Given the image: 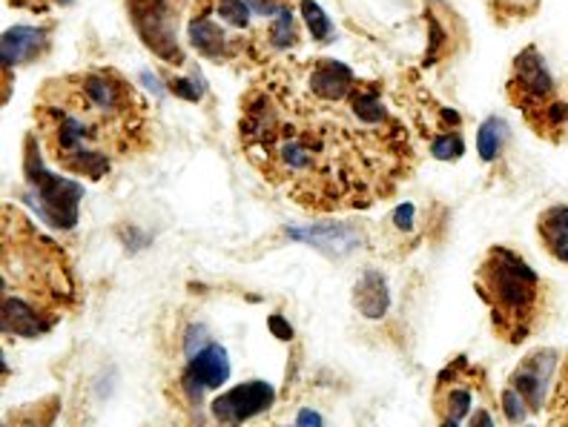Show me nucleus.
I'll return each mask as SVG.
<instances>
[{
    "instance_id": "nucleus-1",
    "label": "nucleus",
    "mask_w": 568,
    "mask_h": 427,
    "mask_svg": "<svg viewBox=\"0 0 568 427\" xmlns=\"http://www.w3.org/2000/svg\"><path fill=\"white\" fill-rule=\"evenodd\" d=\"M43 152L63 173L101 181L119 159L150 146L146 104L115 72L95 70L49 81L36 106Z\"/></svg>"
},
{
    "instance_id": "nucleus-2",
    "label": "nucleus",
    "mask_w": 568,
    "mask_h": 427,
    "mask_svg": "<svg viewBox=\"0 0 568 427\" xmlns=\"http://www.w3.org/2000/svg\"><path fill=\"white\" fill-rule=\"evenodd\" d=\"M70 258L14 207L3 210V336L41 338L75 307Z\"/></svg>"
},
{
    "instance_id": "nucleus-3",
    "label": "nucleus",
    "mask_w": 568,
    "mask_h": 427,
    "mask_svg": "<svg viewBox=\"0 0 568 427\" xmlns=\"http://www.w3.org/2000/svg\"><path fill=\"white\" fill-rule=\"evenodd\" d=\"M474 289L488 307L491 331L511 347L526 345L537 333L551 298L540 273L506 244H494L483 255L474 273Z\"/></svg>"
},
{
    "instance_id": "nucleus-4",
    "label": "nucleus",
    "mask_w": 568,
    "mask_h": 427,
    "mask_svg": "<svg viewBox=\"0 0 568 427\" xmlns=\"http://www.w3.org/2000/svg\"><path fill=\"white\" fill-rule=\"evenodd\" d=\"M508 101L520 112L528 130L551 146L568 141V98H562L555 72L537 47L517 52L506 83Z\"/></svg>"
},
{
    "instance_id": "nucleus-5",
    "label": "nucleus",
    "mask_w": 568,
    "mask_h": 427,
    "mask_svg": "<svg viewBox=\"0 0 568 427\" xmlns=\"http://www.w3.org/2000/svg\"><path fill=\"white\" fill-rule=\"evenodd\" d=\"M430 401L439 425H494L491 385L486 370L468 356L450 358L439 370Z\"/></svg>"
},
{
    "instance_id": "nucleus-6",
    "label": "nucleus",
    "mask_w": 568,
    "mask_h": 427,
    "mask_svg": "<svg viewBox=\"0 0 568 427\" xmlns=\"http://www.w3.org/2000/svg\"><path fill=\"white\" fill-rule=\"evenodd\" d=\"M47 152L41 150L38 135L27 139V155H23V173H27L29 199L47 224L55 230H70L78 224V207H81L83 186L75 179L52 173L43 161Z\"/></svg>"
},
{
    "instance_id": "nucleus-7",
    "label": "nucleus",
    "mask_w": 568,
    "mask_h": 427,
    "mask_svg": "<svg viewBox=\"0 0 568 427\" xmlns=\"http://www.w3.org/2000/svg\"><path fill=\"white\" fill-rule=\"evenodd\" d=\"M230 382V356L219 342H207L184 362V370L170 385V396L184 407H202L210 390H219Z\"/></svg>"
},
{
    "instance_id": "nucleus-8",
    "label": "nucleus",
    "mask_w": 568,
    "mask_h": 427,
    "mask_svg": "<svg viewBox=\"0 0 568 427\" xmlns=\"http://www.w3.org/2000/svg\"><path fill=\"white\" fill-rule=\"evenodd\" d=\"M560 362L562 350H557V347H537V350L526 353L520 358V365L514 367L511 376H508V385L520 393L531 416L546 414L548 396H551V387H555Z\"/></svg>"
},
{
    "instance_id": "nucleus-9",
    "label": "nucleus",
    "mask_w": 568,
    "mask_h": 427,
    "mask_svg": "<svg viewBox=\"0 0 568 427\" xmlns=\"http://www.w3.org/2000/svg\"><path fill=\"white\" fill-rule=\"evenodd\" d=\"M126 7H130L132 23H135V29H139L141 41L153 49L161 61H170V63L184 61L179 41H175L173 18H170L166 0H126Z\"/></svg>"
},
{
    "instance_id": "nucleus-10",
    "label": "nucleus",
    "mask_w": 568,
    "mask_h": 427,
    "mask_svg": "<svg viewBox=\"0 0 568 427\" xmlns=\"http://www.w3.org/2000/svg\"><path fill=\"white\" fill-rule=\"evenodd\" d=\"M276 401V390L273 385L262 379L244 382V385L230 387L227 393L215 396L210 401V416L219 425H244V421L256 419V416L267 414Z\"/></svg>"
},
{
    "instance_id": "nucleus-11",
    "label": "nucleus",
    "mask_w": 568,
    "mask_h": 427,
    "mask_svg": "<svg viewBox=\"0 0 568 427\" xmlns=\"http://www.w3.org/2000/svg\"><path fill=\"white\" fill-rule=\"evenodd\" d=\"M187 38H190V47H193L199 55L207 58V61L222 63V61H227V58H233L239 52L236 43H233V38L227 35V29L215 21L213 12L204 7V0H199L195 14L190 18Z\"/></svg>"
},
{
    "instance_id": "nucleus-12",
    "label": "nucleus",
    "mask_w": 568,
    "mask_h": 427,
    "mask_svg": "<svg viewBox=\"0 0 568 427\" xmlns=\"http://www.w3.org/2000/svg\"><path fill=\"white\" fill-rule=\"evenodd\" d=\"M537 238L555 262L568 267V204H551L537 215Z\"/></svg>"
},
{
    "instance_id": "nucleus-13",
    "label": "nucleus",
    "mask_w": 568,
    "mask_h": 427,
    "mask_svg": "<svg viewBox=\"0 0 568 427\" xmlns=\"http://www.w3.org/2000/svg\"><path fill=\"white\" fill-rule=\"evenodd\" d=\"M49 47V38L38 27H14L3 32V70L12 72L18 63L36 61Z\"/></svg>"
},
{
    "instance_id": "nucleus-14",
    "label": "nucleus",
    "mask_w": 568,
    "mask_h": 427,
    "mask_svg": "<svg viewBox=\"0 0 568 427\" xmlns=\"http://www.w3.org/2000/svg\"><path fill=\"white\" fill-rule=\"evenodd\" d=\"M291 235L298 238V242H307L311 247L331 255L347 253V250H354L356 244H362V235L356 233L354 227H347V224H316V227L291 230Z\"/></svg>"
},
{
    "instance_id": "nucleus-15",
    "label": "nucleus",
    "mask_w": 568,
    "mask_h": 427,
    "mask_svg": "<svg viewBox=\"0 0 568 427\" xmlns=\"http://www.w3.org/2000/svg\"><path fill=\"white\" fill-rule=\"evenodd\" d=\"M354 307L365 318H382L388 313L390 289L382 273H376V270L362 273V278L354 287Z\"/></svg>"
},
{
    "instance_id": "nucleus-16",
    "label": "nucleus",
    "mask_w": 568,
    "mask_h": 427,
    "mask_svg": "<svg viewBox=\"0 0 568 427\" xmlns=\"http://www.w3.org/2000/svg\"><path fill=\"white\" fill-rule=\"evenodd\" d=\"M262 41L267 43V52L271 55H278V52H287L298 43V29H296V14L293 9L284 3L282 12L273 14L271 21H267V29H264Z\"/></svg>"
},
{
    "instance_id": "nucleus-17",
    "label": "nucleus",
    "mask_w": 568,
    "mask_h": 427,
    "mask_svg": "<svg viewBox=\"0 0 568 427\" xmlns=\"http://www.w3.org/2000/svg\"><path fill=\"white\" fill-rule=\"evenodd\" d=\"M508 135H511V132H508V124L499 115H491L488 121H483L477 132L479 159L486 161V164H497L508 146Z\"/></svg>"
},
{
    "instance_id": "nucleus-18",
    "label": "nucleus",
    "mask_w": 568,
    "mask_h": 427,
    "mask_svg": "<svg viewBox=\"0 0 568 427\" xmlns=\"http://www.w3.org/2000/svg\"><path fill=\"white\" fill-rule=\"evenodd\" d=\"M546 421L548 425L568 427V353H562L560 370H557L555 387H551V396H548Z\"/></svg>"
},
{
    "instance_id": "nucleus-19",
    "label": "nucleus",
    "mask_w": 568,
    "mask_h": 427,
    "mask_svg": "<svg viewBox=\"0 0 568 427\" xmlns=\"http://www.w3.org/2000/svg\"><path fill=\"white\" fill-rule=\"evenodd\" d=\"M298 18H302L307 35H311L313 41L331 43L333 38H336L331 18H327L325 9H322L316 0H298Z\"/></svg>"
},
{
    "instance_id": "nucleus-20",
    "label": "nucleus",
    "mask_w": 568,
    "mask_h": 427,
    "mask_svg": "<svg viewBox=\"0 0 568 427\" xmlns=\"http://www.w3.org/2000/svg\"><path fill=\"white\" fill-rule=\"evenodd\" d=\"M430 155L439 161H457L465 155V139L459 135V130L439 132L430 139Z\"/></svg>"
},
{
    "instance_id": "nucleus-21",
    "label": "nucleus",
    "mask_w": 568,
    "mask_h": 427,
    "mask_svg": "<svg viewBox=\"0 0 568 427\" xmlns=\"http://www.w3.org/2000/svg\"><path fill=\"white\" fill-rule=\"evenodd\" d=\"M499 410H503V419L511 421V425H523V421L531 419V410H528L523 396L514 390L511 385H508L506 390H503V396H499Z\"/></svg>"
},
{
    "instance_id": "nucleus-22",
    "label": "nucleus",
    "mask_w": 568,
    "mask_h": 427,
    "mask_svg": "<svg viewBox=\"0 0 568 427\" xmlns=\"http://www.w3.org/2000/svg\"><path fill=\"white\" fill-rule=\"evenodd\" d=\"M170 90L179 98H184V101H199V98H202V87L195 81H190V78H173V81H170Z\"/></svg>"
},
{
    "instance_id": "nucleus-23",
    "label": "nucleus",
    "mask_w": 568,
    "mask_h": 427,
    "mask_svg": "<svg viewBox=\"0 0 568 427\" xmlns=\"http://www.w3.org/2000/svg\"><path fill=\"white\" fill-rule=\"evenodd\" d=\"M247 7L253 9L256 18H267V21H271L273 14L282 12L284 0H247Z\"/></svg>"
},
{
    "instance_id": "nucleus-24",
    "label": "nucleus",
    "mask_w": 568,
    "mask_h": 427,
    "mask_svg": "<svg viewBox=\"0 0 568 427\" xmlns=\"http://www.w3.org/2000/svg\"><path fill=\"white\" fill-rule=\"evenodd\" d=\"M390 221H394L399 230H414L416 207H414V204H399V207L394 210V215H390Z\"/></svg>"
},
{
    "instance_id": "nucleus-25",
    "label": "nucleus",
    "mask_w": 568,
    "mask_h": 427,
    "mask_svg": "<svg viewBox=\"0 0 568 427\" xmlns=\"http://www.w3.org/2000/svg\"><path fill=\"white\" fill-rule=\"evenodd\" d=\"M271 331L276 333L278 338H293V331L287 327V322H284L282 316H271Z\"/></svg>"
},
{
    "instance_id": "nucleus-26",
    "label": "nucleus",
    "mask_w": 568,
    "mask_h": 427,
    "mask_svg": "<svg viewBox=\"0 0 568 427\" xmlns=\"http://www.w3.org/2000/svg\"><path fill=\"white\" fill-rule=\"evenodd\" d=\"M298 425H325V419H322L320 414H313V410H302V414L296 416Z\"/></svg>"
},
{
    "instance_id": "nucleus-27",
    "label": "nucleus",
    "mask_w": 568,
    "mask_h": 427,
    "mask_svg": "<svg viewBox=\"0 0 568 427\" xmlns=\"http://www.w3.org/2000/svg\"><path fill=\"white\" fill-rule=\"evenodd\" d=\"M52 3H70V0H52Z\"/></svg>"
}]
</instances>
